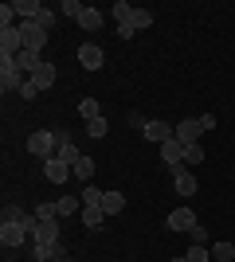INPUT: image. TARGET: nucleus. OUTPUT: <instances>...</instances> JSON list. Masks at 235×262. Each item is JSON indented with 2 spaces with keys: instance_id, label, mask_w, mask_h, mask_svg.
Masks as SVG:
<instances>
[{
  "instance_id": "1",
  "label": "nucleus",
  "mask_w": 235,
  "mask_h": 262,
  "mask_svg": "<svg viewBox=\"0 0 235 262\" xmlns=\"http://www.w3.org/2000/svg\"><path fill=\"white\" fill-rule=\"evenodd\" d=\"M24 82H28V78H24L20 63H16V59H0V90H4V94H20Z\"/></svg>"
},
{
  "instance_id": "2",
  "label": "nucleus",
  "mask_w": 235,
  "mask_h": 262,
  "mask_svg": "<svg viewBox=\"0 0 235 262\" xmlns=\"http://www.w3.org/2000/svg\"><path fill=\"white\" fill-rule=\"evenodd\" d=\"M55 133H47V129H35L32 137H28V153H35L39 161H51L55 157Z\"/></svg>"
},
{
  "instance_id": "3",
  "label": "nucleus",
  "mask_w": 235,
  "mask_h": 262,
  "mask_svg": "<svg viewBox=\"0 0 235 262\" xmlns=\"http://www.w3.org/2000/svg\"><path fill=\"white\" fill-rule=\"evenodd\" d=\"M16 28H20L24 47H28V51H44V43H47V28H39L35 20H20Z\"/></svg>"
},
{
  "instance_id": "4",
  "label": "nucleus",
  "mask_w": 235,
  "mask_h": 262,
  "mask_svg": "<svg viewBox=\"0 0 235 262\" xmlns=\"http://www.w3.org/2000/svg\"><path fill=\"white\" fill-rule=\"evenodd\" d=\"M0 223H16V227H24V231H28V239H32V231L39 227V219H35V215H28V211H24V208H16V204H8V208H4Z\"/></svg>"
},
{
  "instance_id": "5",
  "label": "nucleus",
  "mask_w": 235,
  "mask_h": 262,
  "mask_svg": "<svg viewBox=\"0 0 235 262\" xmlns=\"http://www.w3.org/2000/svg\"><path fill=\"white\" fill-rule=\"evenodd\" d=\"M168 231L192 235V231H196V211H192V208H173V211H168Z\"/></svg>"
},
{
  "instance_id": "6",
  "label": "nucleus",
  "mask_w": 235,
  "mask_h": 262,
  "mask_svg": "<svg viewBox=\"0 0 235 262\" xmlns=\"http://www.w3.org/2000/svg\"><path fill=\"white\" fill-rule=\"evenodd\" d=\"M20 51H24L20 28H4V32H0V59H16Z\"/></svg>"
},
{
  "instance_id": "7",
  "label": "nucleus",
  "mask_w": 235,
  "mask_h": 262,
  "mask_svg": "<svg viewBox=\"0 0 235 262\" xmlns=\"http://www.w3.org/2000/svg\"><path fill=\"white\" fill-rule=\"evenodd\" d=\"M55 157H59V161H67V164H75L78 161V157H82V153H78V145L75 141H71V133L67 129H55Z\"/></svg>"
},
{
  "instance_id": "8",
  "label": "nucleus",
  "mask_w": 235,
  "mask_h": 262,
  "mask_svg": "<svg viewBox=\"0 0 235 262\" xmlns=\"http://www.w3.org/2000/svg\"><path fill=\"white\" fill-rule=\"evenodd\" d=\"M71 172H75V168H71L67 161H59V157L44 161V176L51 180V184H67V180H71Z\"/></svg>"
},
{
  "instance_id": "9",
  "label": "nucleus",
  "mask_w": 235,
  "mask_h": 262,
  "mask_svg": "<svg viewBox=\"0 0 235 262\" xmlns=\"http://www.w3.org/2000/svg\"><path fill=\"white\" fill-rule=\"evenodd\" d=\"M102 47L98 43H82L78 47V63H82V71H102Z\"/></svg>"
},
{
  "instance_id": "10",
  "label": "nucleus",
  "mask_w": 235,
  "mask_h": 262,
  "mask_svg": "<svg viewBox=\"0 0 235 262\" xmlns=\"http://www.w3.org/2000/svg\"><path fill=\"white\" fill-rule=\"evenodd\" d=\"M161 161H165L168 168H180V164H184V141L168 137V141L161 145Z\"/></svg>"
},
{
  "instance_id": "11",
  "label": "nucleus",
  "mask_w": 235,
  "mask_h": 262,
  "mask_svg": "<svg viewBox=\"0 0 235 262\" xmlns=\"http://www.w3.org/2000/svg\"><path fill=\"white\" fill-rule=\"evenodd\" d=\"M24 239H28V231H24V227H16V223H0V247H4V251H16Z\"/></svg>"
},
{
  "instance_id": "12",
  "label": "nucleus",
  "mask_w": 235,
  "mask_h": 262,
  "mask_svg": "<svg viewBox=\"0 0 235 262\" xmlns=\"http://www.w3.org/2000/svg\"><path fill=\"white\" fill-rule=\"evenodd\" d=\"M173 188H177V196H196V176L180 164V168H173Z\"/></svg>"
},
{
  "instance_id": "13",
  "label": "nucleus",
  "mask_w": 235,
  "mask_h": 262,
  "mask_svg": "<svg viewBox=\"0 0 235 262\" xmlns=\"http://www.w3.org/2000/svg\"><path fill=\"white\" fill-rule=\"evenodd\" d=\"M141 133H145V141H157V145H165L168 137L177 133V125H168V121H149V125H145Z\"/></svg>"
},
{
  "instance_id": "14",
  "label": "nucleus",
  "mask_w": 235,
  "mask_h": 262,
  "mask_svg": "<svg viewBox=\"0 0 235 262\" xmlns=\"http://www.w3.org/2000/svg\"><path fill=\"white\" fill-rule=\"evenodd\" d=\"M59 258H67L63 243H35V262H59Z\"/></svg>"
},
{
  "instance_id": "15",
  "label": "nucleus",
  "mask_w": 235,
  "mask_h": 262,
  "mask_svg": "<svg viewBox=\"0 0 235 262\" xmlns=\"http://www.w3.org/2000/svg\"><path fill=\"white\" fill-rule=\"evenodd\" d=\"M200 118H188V121H180L177 125V133H173V137H177V141H184V145H196V137H200Z\"/></svg>"
},
{
  "instance_id": "16",
  "label": "nucleus",
  "mask_w": 235,
  "mask_h": 262,
  "mask_svg": "<svg viewBox=\"0 0 235 262\" xmlns=\"http://www.w3.org/2000/svg\"><path fill=\"white\" fill-rule=\"evenodd\" d=\"M12 8H16V16H20V20H39L47 4H39V0H12Z\"/></svg>"
},
{
  "instance_id": "17",
  "label": "nucleus",
  "mask_w": 235,
  "mask_h": 262,
  "mask_svg": "<svg viewBox=\"0 0 235 262\" xmlns=\"http://www.w3.org/2000/svg\"><path fill=\"white\" fill-rule=\"evenodd\" d=\"M55 75H59V71H55V63H47V59H44V67H39V71L32 75L35 90H51V86H55Z\"/></svg>"
},
{
  "instance_id": "18",
  "label": "nucleus",
  "mask_w": 235,
  "mask_h": 262,
  "mask_svg": "<svg viewBox=\"0 0 235 262\" xmlns=\"http://www.w3.org/2000/svg\"><path fill=\"white\" fill-rule=\"evenodd\" d=\"M16 63H20V71H24V75L32 78L35 71H39V67H44V59H39V51H28V47H24V51L16 55Z\"/></svg>"
},
{
  "instance_id": "19",
  "label": "nucleus",
  "mask_w": 235,
  "mask_h": 262,
  "mask_svg": "<svg viewBox=\"0 0 235 262\" xmlns=\"http://www.w3.org/2000/svg\"><path fill=\"white\" fill-rule=\"evenodd\" d=\"M32 243H59V219H51V223H39V227L32 231Z\"/></svg>"
},
{
  "instance_id": "20",
  "label": "nucleus",
  "mask_w": 235,
  "mask_h": 262,
  "mask_svg": "<svg viewBox=\"0 0 235 262\" xmlns=\"http://www.w3.org/2000/svg\"><path fill=\"white\" fill-rule=\"evenodd\" d=\"M78 28H82V32H98V28H102V12L98 8H90V4H87V8H82V16H78Z\"/></svg>"
},
{
  "instance_id": "21",
  "label": "nucleus",
  "mask_w": 235,
  "mask_h": 262,
  "mask_svg": "<svg viewBox=\"0 0 235 262\" xmlns=\"http://www.w3.org/2000/svg\"><path fill=\"white\" fill-rule=\"evenodd\" d=\"M102 219H106L102 204H82V223H87L90 231H98V227H102Z\"/></svg>"
},
{
  "instance_id": "22",
  "label": "nucleus",
  "mask_w": 235,
  "mask_h": 262,
  "mask_svg": "<svg viewBox=\"0 0 235 262\" xmlns=\"http://www.w3.org/2000/svg\"><path fill=\"white\" fill-rule=\"evenodd\" d=\"M122 208H125V196H122V192H102V211H106V215H118Z\"/></svg>"
},
{
  "instance_id": "23",
  "label": "nucleus",
  "mask_w": 235,
  "mask_h": 262,
  "mask_svg": "<svg viewBox=\"0 0 235 262\" xmlns=\"http://www.w3.org/2000/svg\"><path fill=\"white\" fill-rule=\"evenodd\" d=\"M130 28H134V32H145V28H153V12H149V8H134V16H130Z\"/></svg>"
},
{
  "instance_id": "24",
  "label": "nucleus",
  "mask_w": 235,
  "mask_h": 262,
  "mask_svg": "<svg viewBox=\"0 0 235 262\" xmlns=\"http://www.w3.org/2000/svg\"><path fill=\"white\" fill-rule=\"evenodd\" d=\"M208 251H212V262H231L235 258V243H216V247H208Z\"/></svg>"
},
{
  "instance_id": "25",
  "label": "nucleus",
  "mask_w": 235,
  "mask_h": 262,
  "mask_svg": "<svg viewBox=\"0 0 235 262\" xmlns=\"http://www.w3.org/2000/svg\"><path fill=\"white\" fill-rule=\"evenodd\" d=\"M71 168H75V176L82 180V184H90V176H94V161H90V157H78Z\"/></svg>"
},
{
  "instance_id": "26",
  "label": "nucleus",
  "mask_w": 235,
  "mask_h": 262,
  "mask_svg": "<svg viewBox=\"0 0 235 262\" xmlns=\"http://www.w3.org/2000/svg\"><path fill=\"white\" fill-rule=\"evenodd\" d=\"M35 219H39V223H51V219H59V204H55V200H44V204L35 208Z\"/></svg>"
},
{
  "instance_id": "27",
  "label": "nucleus",
  "mask_w": 235,
  "mask_h": 262,
  "mask_svg": "<svg viewBox=\"0 0 235 262\" xmlns=\"http://www.w3.org/2000/svg\"><path fill=\"white\" fill-rule=\"evenodd\" d=\"M110 133V121L106 118H94V121H87V137H94V141H102Z\"/></svg>"
},
{
  "instance_id": "28",
  "label": "nucleus",
  "mask_w": 235,
  "mask_h": 262,
  "mask_svg": "<svg viewBox=\"0 0 235 262\" xmlns=\"http://www.w3.org/2000/svg\"><path fill=\"white\" fill-rule=\"evenodd\" d=\"M78 114H82L87 121L102 118V106H98V98H82V102H78Z\"/></svg>"
},
{
  "instance_id": "29",
  "label": "nucleus",
  "mask_w": 235,
  "mask_h": 262,
  "mask_svg": "<svg viewBox=\"0 0 235 262\" xmlns=\"http://www.w3.org/2000/svg\"><path fill=\"white\" fill-rule=\"evenodd\" d=\"M59 204V215H75V211H82V196H63L55 200Z\"/></svg>"
},
{
  "instance_id": "30",
  "label": "nucleus",
  "mask_w": 235,
  "mask_h": 262,
  "mask_svg": "<svg viewBox=\"0 0 235 262\" xmlns=\"http://www.w3.org/2000/svg\"><path fill=\"white\" fill-rule=\"evenodd\" d=\"M184 258H188V262H212V251H208L204 243H192V247H188V254H184Z\"/></svg>"
},
{
  "instance_id": "31",
  "label": "nucleus",
  "mask_w": 235,
  "mask_h": 262,
  "mask_svg": "<svg viewBox=\"0 0 235 262\" xmlns=\"http://www.w3.org/2000/svg\"><path fill=\"white\" fill-rule=\"evenodd\" d=\"M114 20H118V28H122V24H130V16H134V8H130V4H125V0H118V4H114Z\"/></svg>"
},
{
  "instance_id": "32",
  "label": "nucleus",
  "mask_w": 235,
  "mask_h": 262,
  "mask_svg": "<svg viewBox=\"0 0 235 262\" xmlns=\"http://www.w3.org/2000/svg\"><path fill=\"white\" fill-rule=\"evenodd\" d=\"M200 161H204V149H200V141H196V145H184V164H192V168H196Z\"/></svg>"
},
{
  "instance_id": "33",
  "label": "nucleus",
  "mask_w": 235,
  "mask_h": 262,
  "mask_svg": "<svg viewBox=\"0 0 235 262\" xmlns=\"http://www.w3.org/2000/svg\"><path fill=\"white\" fill-rule=\"evenodd\" d=\"M4 28H16V8L12 4H0V32Z\"/></svg>"
},
{
  "instance_id": "34",
  "label": "nucleus",
  "mask_w": 235,
  "mask_h": 262,
  "mask_svg": "<svg viewBox=\"0 0 235 262\" xmlns=\"http://www.w3.org/2000/svg\"><path fill=\"white\" fill-rule=\"evenodd\" d=\"M82 8H87V4H78V0H63V8H59V12H67L71 20H78V16H82Z\"/></svg>"
},
{
  "instance_id": "35",
  "label": "nucleus",
  "mask_w": 235,
  "mask_h": 262,
  "mask_svg": "<svg viewBox=\"0 0 235 262\" xmlns=\"http://www.w3.org/2000/svg\"><path fill=\"white\" fill-rule=\"evenodd\" d=\"M82 204H102V192L94 184H87V188H82Z\"/></svg>"
},
{
  "instance_id": "36",
  "label": "nucleus",
  "mask_w": 235,
  "mask_h": 262,
  "mask_svg": "<svg viewBox=\"0 0 235 262\" xmlns=\"http://www.w3.org/2000/svg\"><path fill=\"white\" fill-rule=\"evenodd\" d=\"M125 121H130V129H145V125H149V118H145V114H137V110H134Z\"/></svg>"
},
{
  "instance_id": "37",
  "label": "nucleus",
  "mask_w": 235,
  "mask_h": 262,
  "mask_svg": "<svg viewBox=\"0 0 235 262\" xmlns=\"http://www.w3.org/2000/svg\"><path fill=\"white\" fill-rule=\"evenodd\" d=\"M35 24H39V28H47V32H51V28H55V12H51V8H44V16H39V20H35Z\"/></svg>"
},
{
  "instance_id": "38",
  "label": "nucleus",
  "mask_w": 235,
  "mask_h": 262,
  "mask_svg": "<svg viewBox=\"0 0 235 262\" xmlns=\"http://www.w3.org/2000/svg\"><path fill=\"white\" fill-rule=\"evenodd\" d=\"M35 94H39V90H35V82H32V78H28V82H24V86H20V98H24V102H32Z\"/></svg>"
},
{
  "instance_id": "39",
  "label": "nucleus",
  "mask_w": 235,
  "mask_h": 262,
  "mask_svg": "<svg viewBox=\"0 0 235 262\" xmlns=\"http://www.w3.org/2000/svg\"><path fill=\"white\" fill-rule=\"evenodd\" d=\"M212 125H216V114H200V129L208 133V129H212Z\"/></svg>"
},
{
  "instance_id": "40",
  "label": "nucleus",
  "mask_w": 235,
  "mask_h": 262,
  "mask_svg": "<svg viewBox=\"0 0 235 262\" xmlns=\"http://www.w3.org/2000/svg\"><path fill=\"white\" fill-rule=\"evenodd\" d=\"M173 262H188V258H184V254H180V258H173Z\"/></svg>"
},
{
  "instance_id": "41",
  "label": "nucleus",
  "mask_w": 235,
  "mask_h": 262,
  "mask_svg": "<svg viewBox=\"0 0 235 262\" xmlns=\"http://www.w3.org/2000/svg\"><path fill=\"white\" fill-rule=\"evenodd\" d=\"M59 262H71V254H67V258H59Z\"/></svg>"
}]
</instances>
